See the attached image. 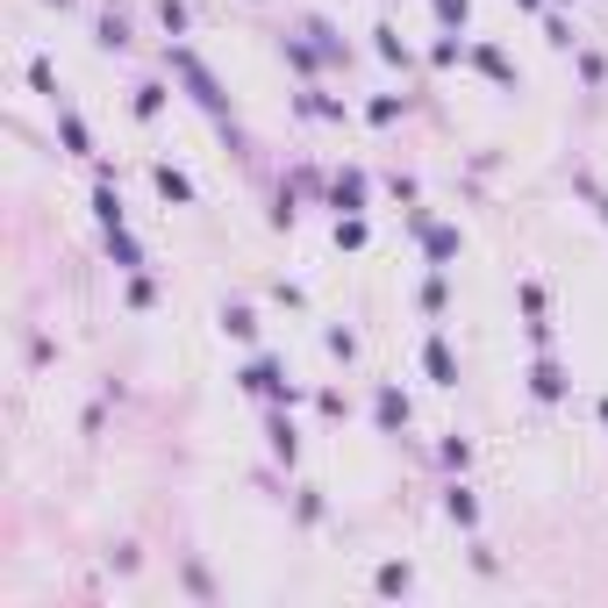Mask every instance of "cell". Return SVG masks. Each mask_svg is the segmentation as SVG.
Wrapping results in <instances>:
<instances>
[{"instance_id":"obj_1","label":"cell","mask_w":608,"mask_h":608,"mask_svg":"<svg viewBox=\"0 0 608 608\" xmlns=\"http://www.w3.org/2000/svg\"><path fill=\"white\" fill-rule=\"evenodd\" d=\"M165 65H173V79L187 87V101H193V107H201V115H208L215 129L229 137V151H243V129H237V115H229V93H223V79H215V72L201 65V58H193L187 43H165Z\"/></svg>"},{"instance_id":"obj_2","label":"cell","mask_w":608,"mask_h":608,"mask_svg":"<svg viewBox=\"0 0 608 608\" xmlns=\"http://www.w3.org/2000/svg\"><path fill=\"white\" fill-rule=\"evenodd\" d=\"M237 387H243V394H258V401H273V408H294V401H301V387L287 380V365H279V358H251L237 372Z\"/></svg>"},{"instance_id":"obj_3","label":"cell","mask_w":608,"mask_h":608,"mask_svg":"<svg viewBox=\"0 0 608 608\" xmlns=\"http://www.w3.org/2000/svg\"><path fill=\"white\" fill-rule=\"evenodd\" d=\"M522 380H530V401H544V408H558V401L573 394V372H566V365L552 358V351H530Z\"/></svg>"},{"instance_id":"obj_4","label":"cell","mask_w":608,"mask_h":608,"mask_svg":"<svg viewBox=\"0 0 608 608\" xmlns=\"http://www.w3.org/2000/svg\"><path fill=\"white\" fill-rule=\"evenodd\" d=\"M372 422H380V436H408V422H416V408L394 380H380V394H372Z\"/></svg>"},{"instance_id":"obj_5","label":"cell","mask_w":608,"mask_h":608,"mask_svg":"<svg viewBox=\"0 0 608 608\" xmlns=\"http://www.w3.org/2000/svg\"><path fill=\"white\" fill-rule=\"evenodd\" d=\"M408 223H416V237H422V258H430V265H452L458 251H466V237H458L452 223H430V215H408Z\"/></svg>"},{"instance_id":"obj_6","label":"cell","mask_w":608,"mask_h":608,"mask_svg":"<svg viewBox=\"0 0 608 608\" xmlns=\"http://www.w3.org/2000/svg\"><path fill=\"white\" fill-rule=\"evenodd\" d=\"M365 201H372V179H365L358 165H344V173L330 179V208L337 215H365Z\"/></svg>"},{"instance_id":"obj_7","label":"cell","mask_w":608,"mask_h":608,"mask_svg":"<svg viewBox=\"0 0 608 608\" xmlns=\"http://www.w3.org/2000/svg\"><path fill=\"white\" fill-rule=\"evenodd\" d=\"M265 452H273L279 466H294V458H301V430L287 422V408H273V416H265Z\"/></svg>"},{"instance_id":"obj_8","label":"cell","mask_w":608,"mask_h":608,"mask_svg":"<svg viewBox=\"0 0 608 608\" xmlns=\"http://www.w3.org/2000/svg\"><path fill=\"white\" fill-rule=\"evenodd\" d=\"M58 143H65L72 157H93V129H87V115L72 101H58Z\"/></svg>"},{"instance_id":"obj_9","label":"cell","mask_w":608,"mask_h":608,"mask_svg":"<svg viewBox=\"0 0 608 608\" xmlns=\"http://www.w3.org/2000/svg\"><path fill=\"white\" fill-rule=\"evenodd\" d=\"M422 372H430V387H458V358H452V344L444 337H422Z\"/></svg>"},{"instance_id":"obj_10","label":"cell","mask_w":608,"mask_h":608,"mask_svg":"<svg viewBox=\"0 0 608 608\" xmlns=\"http://www.w3.org/2000/svg\"><path fill=\"white\" fill-rule=\"evenodd\" d=\"M466 58H472V65H480V72H486V79H494V87H502V93H516V87H522V72L508 65V58L494 51V43H472Z\"/></svg>"},{"instance_id":"obj_11","label":"cell","mask_w":608,"mask_h":608,"mask_svg":"<svg viewBox=\"0 0 608 608\" xmlns=\"http://www.w3.org/2000/svg\"><path fill=\"white\" fill-rule=\"evenodd\" d=\"M93 223H101V229H122V223H129L122 187H115V179H101V173H93Z\"/></svg>"},{"instance_id":"obj_12","label":"cell","mask_w":608,"mask_h":608,"mask_svg":"<svg viewBox=\"0 0 608 608\" xmlns=\"http://www.w3.org/2000/svg\"><path fill=\"white\" fill-rule=\"evenodd\" d=\"M408 587H416V566H408V558H387L380 573H372V594H380V601H401Z\"/></svg>"},{"instance_id":"obj_13","label":"cell","mask_w":608,"mask_h":608,"mask_svg":"<svg viewBox=\"0 0 608 608\" xmlns=\"http://www.w3.org/2000/svg\"><path fill=\"white\" fill-rule=\"evenodd\" d=\"M444 516H452L458 530H480V494H472L466 480H452V486H444Z\"/></svg>"},{"instance_id":"obj_14","label":"cell","mask_w":608,"mask_h":608,"mask_svg":"<svg viewBox=\"0 0 608 608\" xmlns=\"http://www.w3.org/2000/svg\"><path fill=\"white\" fill-rule=\"evenodd\" d=\"M151 187H157V201H173V208H193V179L179 173V165H151Z\"/></svg>"},{"instance_id":"obj_15","label":"cell","mask_w":608,"mask_h":608,"mask_svg":"<svg viewBox=\"0 0 608 608\" xmlns=\"http://www.w3.org/2000/svg\"><path fill=\"white\" fill-rule=\"evenodd\" d=\"M101 237H107V258H115V273H143V243L129 237V223H122V229H101Z\"/></svg>"},{"instance_id":"obj_16","label":"cell","mask_w":608,"mask_h":608,"mask_svg":"<svg viewBox=\"0 0 608 608\" xmlns=\"http://www.w3.org/2000/svg\"><path fill=\"white\" fill-rule=\"evenodd\" d=\"M279 58H287L301 79H315V72H322V51L308 43V29H301V36H279Z\"/></svg>"},{"instance_id":"obj_17","label":"cell","mask_w":608,"mask_h":608,"mask_svg":"<svg viewBox=\"0 0 608 608\" xmlns=\"http://www.w3.org/2000/svg\"><path fill=\"white\" fill-rule=\"evenodd\" d=\"M308 43L322 51V65H351V43H344V36H337L322 15H308Z\"/></svg>"},{"instance_id":"obj_18","label":"cell","mask_w":608,"mask_h":608,"mask_svg":"<svg viewBox=\"0 0 608 608\" xmlns=\"http://www.w3.org/2000/svg\"><path fill=\"white\" fill-rule=\"evenodd\" d=\"M215 322H223V337H237V344H251V337H258V308H243V301H223V315H215Z\"/></svg>"},{"instance_id":"obj_19","label":"cell","mask_w":608,"mask_h":608,"mask_svg":"<svg viewBox=\"0 0 608 608\" xmlns=\"http://www.w3.org/2000/svg\"><path fill=\"white\" fill-rule=\"evenodd\" d=\"M165 101H173V93H165V79H143V87L129 93V115H137V122H157V115H165Z\"/></svg>"},{"instance_id":"obj_20","label":"cell","mask_w":608,"mask_h":608,"mask_svg":"<svg viewBox=\"0 0 608 608\" xmlns=\"http://www.w3.org/2000/svg\"><path fill=\"white\" fill-rule=\"evenodd\" d=\"M372 51H380V65L408 72V43H401V29H394V22H380V29H372Z\"/></svg>"},{"instance_id":"obj_21","label":"cell","mask_w":608,"mask_h":608,"mask_svg":"<svg viewBox=\"0 0 608 608\" xmlns=\"http://www.w3.org/2000/svg\"><path fill=\"white\" fill-rule=\"evenodd\" d=\"M294 115H308V122H344V101H337V93H294Z\"/></svg>"},{"instance_id":"obj_22","label":"cell","mask_w":608,"mask_h":608,"mask_svg":"<svg viewBox=\"0 0 608 608\" xmlns=\"http://www.w3.org/2000/svg\"><path fill=\"white\" fill-rule=\"evenodd\" d=\"M401 107H408V93H372V101H365V122H401Z\"/></svg>"},{"instance_id":"obj_23","label":"cell","mask_w":608,"mask_h":608,"mask_svg":"<svg viewBox=\"0 0 608 608\" xmlns=\"http://www.w3.org/2000/svg\"><path fill=\"white\" fill-rule=\"evenodd\" d=\"M466 51H472L466 36H458V29H444V36H436V43H430V65H458V58H466Z\"/></svg>"},{"instance_id":"obj_24","label":"cell","mask_w":608,"mask_h":608,"mask_svg":"<svg viewBox=\"0 0 608 608\" xmlns=\"http://www.w3.org/2000/svg\"><path fill=\"white\" fill-rule=\"evenodd\" d=\"M29 87L43 93V101H51V107L65 101V93H58V72H51V58H29Z\"/></svg>"},{"instance_id":"obj_25","label":"cell","mask_w":608,"mask_h":608,"mask_svg":"<svg viewBox=\"0 0 608 608\" xmlns=\"http://www.w3.org/2000/svg\"><path fill=\"white\" fill-rule=\"evenodd\" d=\"M444 301H452V287H444V265H430V279H422V315H444Z\"/></svg>"},{"instance_id":"obj_26","label":"cell","mask_w":608,"mask_h":608,"mask_svg":"<svg viewBox=\"0 0 608 608\" xmlns=\"http://www.w3.org/2000/svg\"><path fill=\"white\" fill-rule=\"evenodd\" d=\"M93 43H101V51H129V22H122V15H101Z\"/></svg>"},{"instance_id":"obj_27","label":"cell","mask_w":608,"mask_h":608,"mask_svg":"<svg viewBox=\"0 0 608 608\" xmlns=\"http://www.w3.org/2000/svg\"><path fill=\"white\" fill-rule=\"evenodd\" d=\"M365 237H372L365 215H337V251H365Z\"/></svg>"},{"instance_id":"obj_28","label":"cell","mask_w":608,"mask_h":608,"mask_svg":"<svg viewBox=\"0 0 608 608\" xmlns=\"http://www.w3.org/2000/svg\"><path fill=\"white\" fill-rule=\"evenodd\" d=\"M436 458H444L452 472H466V466H472V436H458V430H452L444 444H436Z\"/></svg>"},{"instance_id":"obj_29","label":"cell","mask_w":608,"mask_h":608,"mask_svg":"<svg viewBox=\"0 0 608 608\" xmlns=\"http://www.w3.org/2000/svg\"><path fill=\"white\" fill-rule=\"evenodd\" d=\"M187 0H157V29H165V36H187Z\"/></svg>"},{"instance_id":"obj_30","label":"cell","mask_w":608,"mask_h":608,"mask_svg":"<svg viewBox=\"0 0 608 608\" xmlns=\"http://www.w3.org/2000/svg\"><path fill=\"white\" fill-rule=\"evenodd\" d=\"M544 43H552V51H573L580 36H573V22H566V15H544Z\"/></svg>"},{"instance_id":"obj_31","label":"cell","mask_w":608,"mask_h":608,"mask_svg":"<svg viewBox=\"0 0 608 608\" xmlns=\"http://www.w3.org/2000/svg\"><path fill=\"white\" fill-rule=\"evenodd\" d=\"M430 8H436L444 29H466V22H472V0H430Z\"/></svg>"},{"instance_id":"obj_32","label":"cell","mask_w":608,"mask_h":608,"mask_svg":"<svg viewBox=\"0 0 608 608\" xmlns=\"http://www.w3.org/2000/svg\"><path fill=\"white\" fill-rule=\"evenodd\" d=\"M573 193H580V201H587V208H594V215H601V223H608V193H601V187H594V179H587V173H573Z\"/></svg>"},{"instance_id":"obj_33","label":"cell","mask_w":608,"mask_h":608,"mask_svg":"<svg viewBox=\"0 0 608 608\" xmlns=\"http://www.w3.org/2000/svg\"><path fill=\"white\" fill-rule=\"evenodd\" d=\"M294 187H279V201H273V229H294Z\"/></svg>"},{"instance_id":"obj_34","label":"cell","mask_w":608,"mask_h":608,"mask_svg":"<svg viewBox=\"0 0 608 608\" xmlns=\"http://www.w3.org/2000/svg\"><path fill=\"white\" fill-rule=\"evenodd\" d=\"M322 344H330V358H344V365L358 358V337H351V330H330V337H322Z\"/></svg>"},{"instance_id":"obj_35","label":"cell","mask_w":608,"mask_h":608,"mask_svg":"<svg viewBox=\"0 0 608 608\" xmlns=\"http://www.w3.org/2000/svg\"><path fill=\"white\" fill-rule=\"evenodd\" d=\"M151 301H157V287L143 273H129V308H151Z\"/></svg>"},{"instance_id":"obj_36","label":"cell","mask_w":608,"mask_h":608,"mask_svg":"<svg viewBox=\"0 0 608 608\" xmlns=\"http://www.w3.org/2000/svg\"><path fill=\"white\" fill-rule=\"evenodd\" d=\"M580 79H587V87H601V79H608V65H601V51H580Z\"/></svg>"},{"instance_id":"obj_37","label":"cell","mask_w":608,"mask_h":608,"mask_svg":"<svg viewBox=\"0 0 608 608\" xmlns=\"http://www.w3.org/2000/svg\"><path fill=\"white\" fill-rule=\"evenodd\" d=\"M594 416H601V422H608V394H601V401H594Z\"/></svg>"},{"instance_id":"obj_38","label":"cell","mask_w":608,"mask_h":608,"mask_svg":"<svg viewBox=\"0 0 608 608\" xmlns=\"http://www.w3.org/2000/svg\"><path fill=\"white\" fill-rule=\"evenodd\" d=\"M516 8H530V15H537V8H544V0H516Z\"/></svg>"}]
</instances>
